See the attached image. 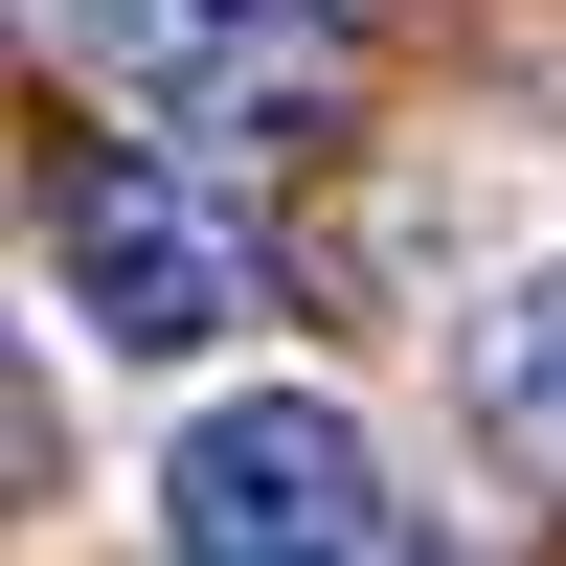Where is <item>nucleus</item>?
<instances>
[{
  "label": "nucleus",
  "instance_id": "7ed1b4c3",
  "mask_svg": "<svg viewBox=\"0 0 566 566\" xmlns=\"http://www.w3.org/2000/svg\"><path fill=\"white\" fill-rule=\"evenodd\" d=\"M69 45H91V91H114V114L227 136V159H250L272 114H317V69H340V0H69Z\"/></svg>",
  "mask_w": 566,
  "mask_h": 566
},
{
  "label": "nucleus",
  "instance_id": "20e7f679",
  "mask_svg": "<svg viewBox=\"0 0 566 566\" xmlns=\"http://www.w3.org/2000/svg\"><path fill=\"white\" fill-rule=\"evenodd\" d=\"M476 431L522 453V476H566V250H544L522 295L476 317Z\"/></svg>",
  "mask_w": 566,
  "mask_h": 566
},
{
  "label": "nucleus",
  "instance_id": "f03ea898",
  "mask_svg": "<svg viewBox=\"0 0 566 566\" xmlns=\"http://www.w3.org/2000/svg\"><path fill=\"white\" fill-rule=\"evenodd\" d=\"M45 295H69L91 363H205L227 317H250V272H227V227L181 205L159 159H69L45 181Z\"/></svg>",
  "mask_w": 566,
  "mask_h": 566
},
{
  "label": "nucleus",
  "instance_id": "f257e3e1",
  "mask_svg": "<svg viewBox=\"0 0 566 566\" xmlns=\"http://www.w3.org/2000/svg\"><path fill=\"white\" fill-rule=\"evenodd\" d=\"M136 499H159L181 566H386V544H431L386 499V431H363L340 386H205Z\"/></svg>",
  "mask_w": 566,
  "mask_h": 566
}]
</instances>
